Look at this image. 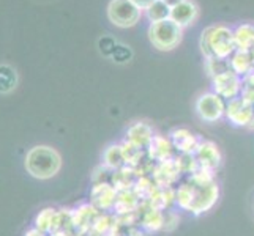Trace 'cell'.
Listing matches in <instances>:
<instances>
[{"label":"cell","instance_id":"obj_1","mask_svg":"<svg viewBox=\"0 0 254 236\" xmlns=\"http://www.w3.org/2000/svg\"><path fill=\"white\" fill-rule=\"evenodd\" d=\"M200 52L205 60L208 58H223L227 60L237 50L234 41V30L223 24L210 25L202 30L200 35Z\"/></svg>","mask_w":254,"mask_h":236},{"label":"cell","instance_id":"obj_2","mask_svg":"<svg viewBox=\"0 0 254 236\" xmlns=\"http://www.w3.org/2000/svg\"><path fill=\"white\" fill-rule=\"evenodd\" d=\"M25 170L37 180L54 178L62 169V156L56 148L48 145H37L30 148L25 156Z\"/></svg>","mask_w":254,"mask_h":236},{"label":"cell","instance_id":"obj_3","mask_svg":"<svg viewBox=\"0 0 254 236\" xmlns=\"http://www.w3.org/2000/svg\"><path fill=\"white\" fill-rule=\"evenodd\" d=\"M183 38V29L172 19L153 22L148 25V40L155 49L168 52L175 49Z\"/></svg>","mask_w":254,"mask_h":236},{"label":"cell","instance_id":"obj_4","mask_svg":"<svg viewBox=\"0 0 254 236\" xmlns=\"http://www.w3.org/2000/svg\"><path fill=\"white\" fill-rule=\"evenodd\" d=\"M144 11L131 0H111L108 5L109 21L120 29H129L141 19Z\"/></svg>","mask_w":254,"mask_h":236},{"label":"cell","instance_id":"obj_5","mask_svg":"<svg viewBox=\"0 0 254 236\" xmlns=\"http://www.w3.org/2000/svg\"><path fill=\"white\" fill-rule=\"evenodd\" d=\"M194 110L205 123H216L226 115V101L215 92L200 93L194 102Z\"/></svg>","mask_w":254,"mask_h":236},{"label":"cell","instance_id":"obj_6","mask_svg":"<svg viewBox=\"0 0 254 236\" xmlns=\"http://www.w3.org/2000/svg\"><path fill=\"white\" fill-rule=\"evenodd\" d=\"M194 186V200H192V205L190 209V214L192 216H204L208 211H212L213 206L218 203L221 195L220 190V185L218 181L208 183V185H202V186Z\"/></svg>","mask_w":254,"mask_h":236},{"label":"cell","instance_id":"obj_7","mask_svg":"<svg viewBox=\"0 0 254 236\" xmlns=\"http://www.w3.org/2000/svg\"><path fill=\"white\" fill-rule=\"evenodd\" d=\"M227 121L237 128H254V106L245 101L242 96L226 101V115Z\"/></svg>","mask_w":254,"mask_h":236},{"label":"cell","instance_id":"obj_8","mask_svg":"<svg viewBox=\"0 0 254 236\" xmlns=\"http://www.w3.org/2000/svg\"><path fill=\"white\" fill-rule=\"evenodd\" d=\"M212 92L221 96L224 101H231L242 94V77L235 74L232 69L223 74L212 77Z\"/></svg>","mask_w":254,"mask_h":236},{"label":"cell","instance_id":"obj_9","mask_svg":"<svg viewBox=\"0 0 254 236\" xmlns=\"http://www.w3.org/2000/svg\"><path fill=\"white\" fill-rule=\"evenodd\" d=\"M119 192L109 181H98L92 186L90 190V203L98 208L101 213L114 211V206L117 202Z\"/></svg>","mask_w":254,"mask_h":236},{"label":"cell","instance_id":"obj_10","mask_svg":"<svg viewBox=\"0 0 254 236\" xmlns=\"http://www.w3.org/2000/svg\"><path fill=\"white\" fill-rule=\"evenodd\" d=\"M139 225L145 233H158L164 229V211L142 202L137 209Z\"/></svg>","mask_w":254,"mask_h":236},{"label":"cell","instance_id":"obj_11","mask_svg":"<svg viewBox=\"0 0 254 236\" xmlns=\"http://www.w3.org/2000/svg\"><path fill=\"white\" fill-rule=\"evenodd\" d=\"M196 159L200 167H205L216 172L223 164V153L215 142L212 141H200L197 150H196Z\"/></svg>","mask_w":254,"mask_h":236},{"label":"cell","instance_id":"obj_12","mask_svg":"<svg viewBox=\"0 0 254 236\" xmlns=\"http://www.w3.org/2000/svg\"><path fill=\"white\" fill-rule=\"evenodd\" d=\"M182 178V173L174 159L156 162L152 172V180L160 188H174Z\"/></svg>","mask_w":254,"mask_h":236},{"label":"cell","instance_id":"obj_13","mask_svg":"<svg viewBox=\"0 0 254 236\" xmlns=\"http://www.w3.org/2000/svg\"><path fill=\"white\" fill-rule=\"evenodd\" d=\"M101 211L95 208L92 203H82L73 209V221H74V232L76 236H84L93 229L95 221L98 219Z\"/></svg>","mask_w":254,"mask_h":236},{"label":"cell","instance_id":"obj_14","mask_svg":"<svg viewBox=\"0 0 254 236\" xmlns=\"http://www.w3.org/2000/svg\"><path fill=\"white\" fill-rule=\"evenodd\" d=\"M145 153H147L148 159H152L153 162L169 161V159H174L175 154H177V151H175V148L171 142V139L163 134H155L150 145L147 146Z\"/></svg>","mask_w":254,"mask_h":236},{"label":"cell","instance_id":"obj_15","mask_svg":"<svg viewBox=\"0 0 254 236\" xmlns=\"http://www.w3.org/2000/svg\"><path fill=\"white\" fill-rule=\"evenodd\" d=\"M168 137L171 139L177 153H196L200 141H202L197 134L187 128H175L171 131Z\"/></svg>","mask_w":254,"mask_h":236},{"label":"cell","instance_id":"obj_16","mask_svg":"<svg viewBox=\"0 0 254 236\" xmlns=\"http://www.w3.org/2000/svg\"><path fill=\"white\" fill-rule=\"evenodd\" d=\"M155 134L156 133L153 131V128L148 125L147 121H134V123L127 129L125 141L136 145L137 148H141V150H147V146L150 145Z\"/></svg>","mask_w":254,"mask_h":236},{"label":"cell","instance_id":"obj_17","mask_svg":"<svg viewBox=\"0 0 254 236\" xmlns=\"http://www.w3.org/2000/svg\"><path fill=\"white\" fill-rule=\"evenodd\" d=\"M197 14H199V8L192 0H185V2L171 8V19L177 25H180L182 29H185L194 22Z\"/></svg>","mask_w":254,"mask_h":236},{"label":"cell","instance_id":"obj_18","mask_svg":"<svg viewBox=\"0 0 254 236\" xmlns=\"http://www.w3.org/2000/svg\"><path fill=\"white\" fill-rule=\"evenodd\" d=\"M136 180H137V173L134 167H129V165H124V167L111 172L109 175V183L117 189V192L133 189Z\"/></svg>","mask_w":254,"mask_h":236},{"label":"cell","instance_id":"obj_19","mask_svg":"<svg viewBox=\"0 0 254 236\" xmlns=\"http://www.w3.org/2000/svg\"><path fill=\"white\" fill-rule=\"evenodd\" d=\"M232 71L243 77L254 71V54L253 50H235L229 58Z\"/></svg>","mask_w":254,"mask_h":236},{"label":"cell","instance_id":"obj_20","mask_svg":"<svg viewBox=\"0 0 254 236\" xmlns=\"http://www.w3.org/2000/svg\"><path fill=\"white\" fill-rule=\"evenodd\" d=\"M142 200L133 189L129 190H122L117 195V202L114 206V214H128V213H136L139 206H141Z\"/></svg>","mask_w":254,"mask_h":236},{"label":"cell","instance_id":"obj_21","mask_svg":"<svg viewBox=\"0 0 254 236\" xmlns=\"http://www.w3.org/2000/svg\"><path fill=\"white\" fill-rule=\"evenodd\" d=\"M103 167H106L109 172H114L125 165L124 153H122V145L120 143H111L104 148L103 151Z\"/></svg>","mask_w":254,"mask_h":236},{"label":"cell","instance_id":"obj_22","mask_svg":"<svg viewBox=\"0 0 254 236\" xmlns=\"http://www.w3.org/2000/svg\"><path fill=\"white\" fill-rule=\"evenodd\" d=\"M234 41L237 50H251L254 46V25L240 24L234 29Z\"/></svg>","mask_w":254,"mask_h":236},{"label":"cell","instance_id":"obj_23","mask_svg":"<svg viewBox=\"0 0 254 236\" xmlns=\"http://www.w3.org/2000/svg\"><path fill=\"white\" fill-rule=\"evenodd\" d=\"M192 200H194V186L190 181H185L175 188V206L182 211L190 213Z\"/></svg>","mask_w":254,"mask_h":236},{"label":"cell","instance_id":"obj_24","mask_svg":"<svg viewBox=\"0 0 254 236\" xmlns=\"http://www.w3.org/2000/svg\"><path fill=\"white\" fill-rule=\"evenodd\" d=\"M57 214L59 211L56 208H45L35 216V227L38 230L45 232L48 235H51L52 232L56 230V225H57Z\"/></svg>","mask_w":254,"mask_h":236},{"label":"cell","instance_id":"obj_25","mask_svg":"<svg viewBox=\"0 0 254 236\" xmlns=\"http://www.w3.org/2000/svg\"><path fill=\"white\" fill-rule=\"evenodd\" d=\"M120 145H122V153H124L125 165H129V167H137L147 156L145 150H141V148H137L136 145L125 141V139L120 142Z\"/></svg>","mask_w":254,"mask_h":236},{"label":"cell","instance_id":"obj_26","mask_svg":"<svg viewBox=\"0 0 254 236\" xmlns=\"http://www.w3.org/2000/svg\"><path fill=\"white\" fill-rule=\"evenodd\" d=\"M144 14L150 24L153 22H161L166 19H171V6L166 5L163 0H156L150 6H147L144 10Z\"/></svg>","mask_w":254,"mask_h":236},{"label":"cell","instance_id":"obj_27","mask_svg":"<svg viewBox=\"0 0 254 236\" xmlns=\"http://www.w3.org/2000/svg\"><path fill=\"white\" fill-rule=\"evenodd\" d=\"M174 161H175V164H177L180 173L187 175V177L192 175L200 167L194 153H177L174 157Z\"/></svg>","mask_w":254,"mask_h":236},{"label":"cell","instance_id":"obj_28","mask_svg":"<svg viewBox=\"0 0 254 236\" xmlns=\"http://www.w3.org/2000/svg\"><path fill=\"white\" fill-rule=\"evenodd\" d=\"M16 71L8 65H0V93H10L16 89Z\"/></svg>","mask_w":254,"mask_h":236},{"label":"cell","instance_id":"obj_29","mask_svg":"<svg viewBox=\"0 0 254 236\" xmlns=\"http://www.w3.org/2000/svg\"><path fill=\"white\" fill-rule=\"evenodd\" d=\"M156 188V185L153 183L152 177H139L134 183V188L133 190L139 195V198L142 200V202H147L148 197L152 195L153 189Z\"/></svg>","mask_w":254,"mask_h":236},{"label":"cell","instance_id":"obj_30","mask_svg":"<svg viewBox=\"0 0 254 236\" xmlns=\"http://www.w3.org/2000/svg\"><path fill=\"white\" fill-rule=\"evenodd\" d=\"M187 181H190L191 185L202 186V185H208V183L216 181V177H215V172L213 170L205 169V167H199L194 173L190 175Z\"/></svg>","mask_w":254,"mask_h":236},{"label":"cell","instance_id":"obj_31","mask_svg":"<svg viewBox=\"0 0 254 236\" xmlns=\"http://www.w3.org/2000/svg\"><path fill=\"white\" fill-rule=\"evenodd\" d=\"M205 69H207V74L210 77L223 74V73L229 71V69H231L229 58H227V60H223V58H208V60H205Z\"/></svg>","mask_w":254,"mask_h":236},{"label":"cell","instance_id":"obj_32","mask_svg":"<svg viewBox=\"0 0 254 236\" xmlns=\"http://www.w3.org/2000/svg\"><path fill=\"white\" fill-rule=\"evenodd\" d=\"M111 58H112L116 63H119V65L129 63V62H131V58H133V50H131L129 46H125V45H122V43H119Z\"/></svg>","mask_w":254,"mask_h":236},{"label":"cell","instance_id":"obj_33","mask_svg":"<svg viewBox=\"0 0 254 236\" xmlns=\"http://www.w3.org/2000/svg\"><path fill=\"white\" fill-rule=\"evenodd\" d=\"M180 224V214L174 208L164 211V229L163 232H174Z\"/></svg>","mask_w":254,"mask_h":236},{"label":"cell","instance_id":"obj_34","mask_svg":"<svg viewBox=\"0 0 254 236\" xmlns=\"http://www.w3.org/2000/svg\"><path fill=\"white\" fill-rule=\"evenodd\" d=\"M117 45H119V41L114 40L112 37H103L98 41L100 52H101L104 57H112V54H114V50H116Z\"/></svg>","mask_w":254,"mask_h":236},{"label":"cell","instance_id":"obj_35","mask_svg":"<svg viewBox=\"0 0 254 236\" xmlns=\"http://www.w3.org/2000/svg\"><path fill=\"white\" fill-rule=\"evenodd\" d=\"M242 89L254 90V71L242 77Z\"/></svg>","mask_w":254,"mask_h":236},{"label":"cell","instance_id":"obj_36","mask_svg":"<svg viewBox=\"0 0 254 236\" xmlns=\"http://www.w3.org/2000/svg\"><path fill=\"white\" fill-rule=\"evenodd\" d=\"M125 232H127L125 236H147V233L141 229V225L129 227V229H127Z\"/></svg>","mask_w":254,"mask_h":236},{"label":"cell","instance_id":"obj_37","mask_svg":"<svg viewBox=\"0 0 254 236\" xmlns=\"http://www.w3.org/2000/svg\"><path fill=\"white\" fill-rule=\"evenodd\" d=\"M131 2H134L139 8H141V10L144 11L147 6H150L153 2H156V0H131Z\"/></svg>","mask_w":254,"mask_h":236},{"label":"cell","instance_id":"obj_38","mask_svg":"<svg viewBox=\"0 0 254 236\" xmlns=\"http://www.w3.org/2000/svg\"><path fill=\"white\" fill-rule=\"evenodd\" d=\"M24 236H48V233L38 230L37 227H33V229H30V230L25 232V233H24Z\"/></svg>","mask_w":254,"mask_h":236},{"label":"cell","instance_id":"obj_39","mask_svg":"<svg viewBox=\"0 0 254 236\" xmlns=\"http://www.w3.org/2000/svg\"><path fill=\"white\" fill-rule=\"evenodd\" d=\"M163 2L172 8V6H175V5H179V3H182V2H185V0H163Z\"/></svg>","mask_w":254,"mask_h":236},{"label":"cell","instance_id":"obj_40","mask_svg":"<svg viewBox=\"0 0 254 236\" xmlns=\"http://www.w3.org/2000/svg\"><path fill=\"white\" fill-rule=\"evenodd\" d=\"M251 213H253V216H254V194H253V197H251Z\"/></svg>","mask_w":254,"mask_h":236},{"label":"cell","instance_id":"obj_41","mask_svg":"<svg viewBox=\"0 0 254 236\" xmlns=\"http://www.w3.org/2000/svg\"><path fill=\"white\" fill-rule=\"evenodd\" d=\"M251 50H253V54H254V46H253V49H251Z\"/></svg>","mask_w":254,"mask_h":236}]
</instances>
